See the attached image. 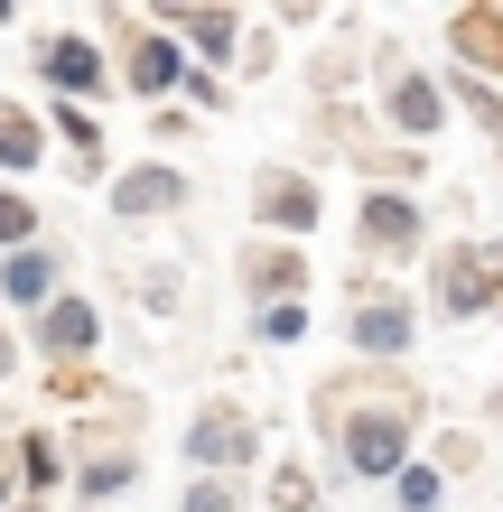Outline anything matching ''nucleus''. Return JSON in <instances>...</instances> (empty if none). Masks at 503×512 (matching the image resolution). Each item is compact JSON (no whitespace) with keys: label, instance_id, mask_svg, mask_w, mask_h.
Masks as SVG:
<instances>
[{"label":"nucleus","instance_id":"b1692460","mask_svg":"<svg viewBox=\"0 0 503 512\" xmlns=\"http://www.w3.org/2000/svg\"><path fill=\"white\" fill-rule=\"evenodd\" d=\"M187 512H243V503H233L224 475H205V485H187Z\"/></svg>","mask_w":503,"mask_h":512},{"label":"nucleus","instance_id":"6e6552de","mask_svg":"<svg viewBox=\"0 0 503 512\" xmlns=\"http://www.w3.org/2000/svg\"><path fill=\"white\" fill-rule=\"evenodd\" d=\"M94 336H103V326H94V308H84V298H56V308L38 317V354H56L66 373L94 354Z\"/></svg>","mask_w":503,"mask_h":512},{"label":"nucleus","instance_id":"423d86ee","mask_svg":"<svg viewBox=\"0 0 503 512\" xmlns=\"http://www.w3.org/2000/svg\"><path fill=\"white\" fill-rule=\"evenodd\" d=\"M252 205H261V224H280V233H308L317 224V187H308L299 168H261Z\"/></svg>","mask_w":503,"mask_h":512},{"label":"nucleus","instance_id":"aec40b11","mask_svg":"<svg viewBox=\"0 0 503 512\" xmlns=\"http://www.w3.org/2000/svg\"><path fill=\"white\" fill-rule=\"evenodd\" d=\"M271 503H280V512H317V475H308V466H280V475H271Z\"/></svg>","mask_w":503,"mask_h":512},{"label":"nucleus","instance_id":"5701e85b","mask_svg":"<svg viewBox=\"0 0 503 512\" xmlns=\"http://www.w3.org/2000/svg\"><path fill=\"white\" fill-rule=\"evenodd\" d=\"M131 485V457H94L84 466V494H122Z\"/></svg>","mask_w":503,"mask_h":512},{"label":"nucleus","instance_id":"9d476101","mask_svg":"<svg viewBox=\"0 0 503 512\" xmlns=\"http://www.w3.org/2000/svg\"><path fill=\"white\" fill-rule=\"evenodd\" d=\"M448 47L466 56V75H503V10H457Z\"/></svg>","mask_w":503,"mask_h":512},{"label":"nucleus","instance_id":"bb28decb","mask_svg":"<svg viewBox=\"0 0 503 512\" xmlns=\"http://www.w3.org/2000/svg\"><path fill=\"white\" fill-rule=\"evenodd\" d=\"M0 373H10V336H0Z\"/></svg>","mask_w":503,"mask_h":512},{"label":"nucleus","instance_id":"393cba45","mask_svg":"<svg viewBox=\"0 0 503 512\" xmlns=\"http://www.w3.org/2000/svg\"><path fill=\"white\" fill-rule=\"evenodd\" d=\"M299 326H308V308H299V298H289V308H261V336H271V345H289Z\"/></svg>","mask_w":503,"mask_h":512},{"label":"nucleus","instance_id":"a878e982","mask_svg":"<svg viewBox=\"0 0 503 512\" xmlns=\"http://www.w3.org/2000/svg\"><path fill=\"white\" fill-rule=\"evenodd\" d=\"M10 485H19V447H0V503H10Z\"/></svg>","mask_w":503,"mask_h":512},{"label":"nucleus","instance_id":"1a4fd4ad","mask_svg":"<svg viewBox=\"0 0 503 512\" xmlns=\"http://www.w3.org/2000/svg\"><path fill=\"white\" fill-rule=\"evenodd\" d=\"M103 75H112V56H103L94 38H47V84H56L66 103H75V94H94Z\"/></svg>","mask_w":503,"mask_h":512},{"label":"nucleus","instance_id":"20e7f679","mask_svg":"<svg viewBox=\"0 0 503 512\" xmlns=\"http://www.w3.org/2000/svg\"><path fill=\"white\" fill-rule=\"evenodd\" d=\"M187 457H196V466H243V457H261V429H252L243 410L215 401V410L187 419Z\"/></svg>","mask_w":503,"mask_h":512},{"label":"nucleus","instance_id":"f03ea898","mask_svg":"<svg viewBox=\"0 0 503 512\" xmlns=\"http://www.w3.org/2000/svg\"><path fill=\"white\" fill-rule=\"evenodd\" d=\"M438 308H448V317L503 308V261L476 252V243H448V252H438Z\"/></svg>","mask_w":503,"mask_h":512},{"label":"nucleus","instance_id":"f257e3e1","mask_svg":"<svg viewBox=\"0 0 503 512\" xmlns=\"http://www.w3.org/2000/svg\"><path fill=\"white\" fill-rule=\"evenodd\" d=\"M345 466L354 475H392V485H401V475H410V410H392V401L354 410L345 419Z\"/></svg>","mask_w":503,"mask_h":512},{"label":"nucleus","instance_id":"4be33fe9","mask_svg":"<svg viewBox=\"0 0 503 512\" xmlns=\"http://www.w3.org/2000/svg\"><path fill=\"white\" fill-rule=\"evenodd\" d=\"M401 512H438V466H410L401 475Z\"/></svg>","mask_w":503,"mask_h":512},{"label":"nucleus","instance_id":"6ab92c4d","mask_svg":"<svg viewBox=\"0 0 503 512\" xmlns=\"http://www.w3.org/2000/svg\"><path fill=\"white\" fill-rule=\"evenodd\" d=\"M457 103H466V112L485 122V140H503V94H494L485 75H457Z\"/></svg>","mask_w":503,"mask_h":512},{"label":"nucleus","instance_id":"cd10ccee","mask_svg":"<svg viewBox=\"0 0 503 512\" xmlns=\"http://www.w3.org/2000/svg\"><path fill=\"white\" fill-rule=\"evenodd\" d=\"M494 419H503V401H494Z\"/></svg>","mask_w":503,"mask_h":512},{"label":"nucleus","instance_id":"dca6fc26","mask_svg":"<svg viewBox=\"0 0 503 512\" xmlns=\"http://www.w3.org/2000/svg\"><path fill=\"white\" fill-rule=\"evenodd\" d=\"M38 159H47V122H28V112H0V168L28 177Z\"/></svg>","mask_w":503,"mask_h":512},{"label":"nucleus","instance_id":"412c9836","mask_svg":"<svg viewBox=\"0 0 503 512\" xmlns=\"http://www.w3.org/2000/svg\"><path fill=\"white\" fill-rule=\"evenodd\" d=\"M47 122H56V131H66V140L84 149V159H94V140H103V122H94V112H84V103H56V112H47Z\"/></svg>","mask_w":503,"mask_h":512},{"label":"nucleus","instance_id":"9b49d317","mask_svg":"<svg viewBox=\"0 0 503 512\" xmlns=\"http://www.w3.org/2000/svg\"><path fill=\"white\" fill-rule=\"evenodd\" d=\"M354 345L382 354V364L410 354V308H401V298H364V308H354Z\"/></svg>","mask_w":503,"mask_h":512},{"label":"nucleus","instance_id":"4468645a","mask_svg":"<svg viewBox=\"0 0 503 512\" xmlns=\"http://www.w3.org/2000/svg\"><path fill=\"white\" fill-rule=\"evenodd\" d=\"M56 289V261L38 252V243H28V252H10V261H0V298H19V308H38V298ZM47 308H56V298H47Z\"/></svg>","mask_w":503,"mask_h":512},{"label":"nucleus","instance_id":"39448f33","mask_svg":"<svg viewBox=\"0 0 503 512\" xmlns=\"http://www.w3.org/2000/svg\"><path fill=\"white\" fill-rule=\"evenodd\" d=\"M177 196H187V177H177L168 159H140V168L112 177V215H168Z\"/></svg>","mask_w":503,"mask_h":512},{"label":"nucleus","instance_id":"f8f14e48","mask_svg":"<svg viewBox=\"0 0 503 512\" xmlns=\"http://www.w3.org/2000/svg\"><path fill=\"white\" fill-rule=\"evenodd\" d=\"M122 75L140 84V94H168V84L187 75V47H177V38H131V56H122Z\"/></svg>","mask_w":503,"mask_h":512},{"label":"nucleus","instance_id":"ddd939ff","mask_svg":"<svg viewBox=\"0 0 503 512\" xmlns=\"http://www.w3.org/2000/svg\"><path fill=\"white\" fill-rule=\"evenodd\" d=\"M177 28H187V56H205V66L243 56V47H233V38H243V19H233V10H177Z\"/></svg>","mask_w":503,"mask_h":512},{"label":"nucleus","instance_id":"2eb2a0df","mask_svg":"<svg viewBox=\"0 0 503 512\" xmlns=\"http://www.w3.org/2000/svg\"><path fill=\"white\" fill-rule=\"evenodd\" d=\"M252 289H271V308H289V298L308 289V261L289 252V243H271V252H252Z\"/></svg>","mask_w":503,"mask_h":512},{"label":"nucleus","instance_id":"7ed1b4c3","mask_svg":"<svg viewBox=\"0 0 503 512\" xmlns=\"http://www.w3.org/2000/svg\"><path fill=\"white\" fill-rule=\"evenodd\" d=\"M382 112H392L401 140H429L438 122H448V94H438L429 75H410V66H382Z\"/></svg>","mask_w":503,"mask_h":512},{"label":"nucleus","instance_id":"f3484780","mask_svg":"<svg viewBox=\"0 0 503 512\" xmlns=\"http://www.w3.org/2000/svg\"><path fill=\"white\" fill-rule=\"evenodd\" d=\"M28 233H38V205L19 187H0V252H28Z\"/></svg>","mask_w":503,"mask_h":512},{"label":"nucleus","instance_id":"0eeeda50","mask_svg":"<svg viewBox=\"0 0 503 512\" xmlns=\"http://www.w3.org/2000/svg\"><path fill=\"white\" fill-rule=\"evenodd\" d=\"M354 224H364L373 252H420V196H392V187H382V196H364V215H354Z\"/></svg>","mask_w":503,"mask_h":512},{"label":"nucleus","instance_id":"a211bd4d","mask_svg":"<svg viewBox=\"0 0 503 512\" xmlns=\"http://www.w3.org/2000/svg\"><path fill=\"white\" fill-rule=\"evenodd\" d=\"M19 475H28V494H47V485H56V438H47V429H28V438H19Z\"/></svg>","mask_w":503,"mask_h":512}]
</instances>
